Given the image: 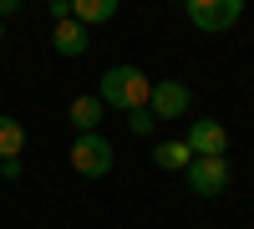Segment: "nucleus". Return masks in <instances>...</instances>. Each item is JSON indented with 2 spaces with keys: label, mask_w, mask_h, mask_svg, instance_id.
<instances>
[{
  "label": "nucleus",
  "mask_w": 254,
  "mask_h": 229,
  "mask_svg": "<svg viewBox=\"0 0 254 229\" xmlns=\"http://www.w3.org/2000/svg\"><path fill=\"white\" fill-rule=\"evenodd\" d=\"M97 97H102V107H117L122 117L142 112L147 97H153V76H147L142 67H107L102 81H97Z\"/></svg>",
  "instance_id": "f257e3e1"
},
{
  "label": "nucleus",
  "mask_w": 254,
  "mask_h": 229,
  "mask_svg": "<svg viewBox=\"0 0 254 229\" xmlns=\"http://www.w3.org/2000/svg\"><path fill=\"white\" fill-rule=\"evenodd\" d=\"M153 163H158V168H168V173H183L188 163H193V153H188V143H183V138H163V143H158V153H153Z\"/></svg>",
  "instance_id": "9d476101"
},
{
  "label": "nucleus",
  "mask_w": 254,
  "mask_h": 229,
  "mask_svg": "<svg viewBox=\"0 0 254 229\" xmlns=\"http://www.w3.org/2000/svg\"><path fill=\"white\" fill-rule=\"evenodd\" d=\"M20 148H26V128H20L10 112H0V163L20 158Z\"/></svg>",
  "instance_id": "9b49d317"
},
{
  "label": "nucleus",
  "mask_w": 254,
  "mask_h": 229,
  "mask_svg": "<svg viewBox=\"0 0 254 229\" xmlns=\"http://www.w3.org/2000/svg\"><path fill=\"white\" fill-rule=\"evenodd\" d=\"M51 46H56V56H87L92 36H87V26H76V20H56L51 26Z\"/></svg>",
  "instance_id": "0eeeda50"
},
{
  "label": "nucleus",
  "mask_w": 254,
  "mask_h": 229,
  "mask_svg": "<svg viewBox=\"0 0 254 229\" xmlns=\"http://www.w3.org/2000/svg\"><path fill=\"white\" fill-rule=\"evenodd\" d=\"M183 178H188V189H193L198 199H219L229 189V163L224 158H193L183 168Z\"/></svg>",
  "instance_id": "39448f33"
},
{
  "label": "nucleus",
  "mask_w": 254,
  "mask_h": 229,
  "mask_svg": "<svg viewBox=\"0 0 254 229\" xmlns=\"http://www.w3.org/2000/svg\"><path fill=\"white\" fill-rule=\"evenodd\" d=\"M127 128H132L137 138H153V128H158V117L147 112V107H142V112H127Z\"/></svg>",
  "instance_id": "f8f14e48"
},
{
  "label": "nucleus",
  "mask_w": 254,
  "mask_h": 229,
  "mask_svg": "<svg viewBox=\"0 0 254 229\" xmlns=\"http://www.w3.org/2000/svg\"><path fill=\"white\" fill-rule=\"evenodd\" d=\"M112 163H117V153H112V143L102 138V133H76V143H71V168L81 178H107Z\"/></svg>",
  "instance_id": "f03ea898"
},
{
  "label": "nucleus",
  "mask_w": 254,
  "mask_h": 229,
  "mask_svg": "<svg viewBox=\"0 0 254 229\" xmlns=\"http://www.w3.org/2000/svg\"><path fill=\"white\" fill-rule=\"evenodd\" d=\"M46 10H51V20H71V0H51Z\"/></svg>",
  "instance_id": "ddd939ff"
},
{
  "label": "nucleus",
  "mask_w": 254,
  "mask_h": 229,
  "mask_svg": "<svg viewBox=\"0 0 254 229\" xmlns=\"http://www.w3.org/2000/svg\"><path fill=\"white\" fill-rule=\"evenodd\" d=\"M183 143H188V153H193V158H224V153H229V128L214 122V117H198V122H188Z\"/></svg>",
  "instance_id": "20e7f679"
},
{
  "label": "nucleus",
  "mask_w": 254,
  "mask_h": 229,
  "mask_svg": "<svg viewBox=\"0 0 254 229\" xmlns=\"http://www.w3.org/2000/svg\"><path fill=\"white\" fill-rule=\"evenodd\" d=\"M0 41H5V20H0Z\"/></svg>",
  "instance_id": "dca6fc26"
},
{
  "label": "nucleus",
  "mask_w": 254,
  "mask_h": 229,
  "mask_svg": "<svg viewBox=\"0 0 254 229\" xmlns=\"http://www.w3.org/2000/svg\"><path fill=\"white\" fill-rule=\"evenodd\" d=\"M20 10V0H0V20H5V15H15Z\"/></svg>",
  "instance_id": "2eb2a0df"
},
{
  "label": "nucleus",
  "mask_w": 254,
  "mask_h": 229,
  "mask_svg": "<svg viewBox=\"0 0 254 229\" xmlns=\"http://www.w3.org/2000/svg\"><path fill=\"white\" fill-rule=\"evenodd\" d=\"M183 15L198 31H234L244 15V0H183Z\"/></svg>",
  "instance_id": "7ed1b4c3"
},
{
  "label": "nucleus",
  "mask_w": 254,
  "mask_h": 229,
  "mask_svg": "<svg viewBox=\"0 0 254 229\" xmlns=\"http://www.w3.org/2000/svg\"><path fill=\"white\" fill-rule=\"evenodd\" d=\"M117 15V0H71V20L76 26H107V20Z\"/></svg>",
  "instance_id": "1a4fd4ad"
},
{
  "label": "nucleus",
  "mask_w": 254,
  "mask_h": 229,
  "mask_svg": "<svg viewBox=\"0 0 254 229\" xmlns=\"http://www.w3.org/2000/svg\"><path fill=\"white\" fill-rule=\"evenodd\" d=\"M193 107V92H188V81H153V97H147V112L158 122H173Z\"/></svg>",
  "instance_id": "423d86ee"
},
{
  "label": "nucleus",
  "mask_w": 254,
  "mask_h": 229,
  "mask_svg": "<svg viewBox=\"0 0 254 229\" xmlns=\"http://www.w3.org/2000/svg\"><path fill=\"white\" fill-rule=\"evenodd\" d=\"M102 97L97 92H81V97H71V107H66V117H71V128L76 133H97V122H102Z\"/></svg>",
  "instance_id": "6e6552de"
},
{
  "label": "nucleus",
  "mask_w": 254,
  "mask_h": 229,
  "mask_svg": "<svg viewBox=\"0 0 254 229\" xmlns=\"http://www.w3.org/2000/svg\"><path fill=\"white\" fill-rule=\"evenodd\" d=\"M20 173H26V168H20V158H10V163H0V178H10V183H15Z\"/></svg>",
  "instance_id": "4468645a"
}]
</instances>
